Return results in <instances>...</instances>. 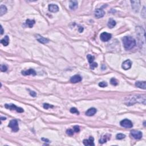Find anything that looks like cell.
I'll return each instance as SVG.
<instances>
[{
    "label": "cell",
    "mask_w": 146,
    "mask_h": 146,
    "mask_svg": "<svg viewBox=\"0 0 146 146\" xmlns=\"http://www.w3.org/2000/svg\"><path fill=\"white\" fill-rule=\"evenodd\" d=\"M146 96L145 95H138L131 96L130 97H127V100H126L127 106H132L136 103H140L146 105Z\"/></svg>",
    "instance_id": "obj_1"
},
{
    "label": "cell",
    "mask_w": 146,
    "mask_h": 146,
    "mask_svg": "<svg viewBox=\"0 0 146 146\" xmlns=\"http://www.w3.org/2000/svg\"><path fill=\"white\" fill-rule=\"evenodd\" d=\"M123 44L126 50H131L136 45L135 39L130 36H125L123 38Z\"/></svg>",
    "instance_id": "obj_2"
},
{
    "label": "cell",
    "mask_w": 146,
    "mask_h": 146,
    "mask_svg": "<svg viewBox=\"0 0 146 146\" xmlns=\"http://www.w3.org/2000/svg\"><path fill=\"white\" fill-rule=\"evenodd\" d=\"M5 107L7 109L10 110H16V111L20 113H22L24 112V109L21 107H18L14 104H10V105L6 104V105H5Z\"/></svg>",
    "instance_id": "obj_3"
},
{
    "label": "cell",
    "mask_w": 146,
    "mask_h": 146,
    "mask_svg": "<svg viewBox=\"0 0 146 146\" xmlns=\"http://www.w3.org/2000/svg\"><path fill=\"white\" fill-rule=\"evenodd\" d=\"M8 126L9 127L12 129V130L13 131L15 132H18L19 131V127H18V122L17 120H12L9 123Z\"/></svg>",
    "instance_id": "obj_4"
},
{
    "label": "cell",
    "mask_w": 146,
    "mask_h": 146,
    "mask_svg": "<svg viewBox=\"0 0 146 146\" xmlns=\"http://www.w3.org/2000/svg\"><path fill=\"white\" fill-rule=\"evenodd\" d=\"M87 58L88 59V61H89V63H90V68L92 70H94L95 67H97L98 66V64L96 62H94V59H95V57H94L93 55L89 54L87 55Z\"/></svg>",
    "instance_id": "obj_5"
},
{
    "label": "cell",
    "mask_w": 146,
    "mask_h": 146,
    "mask_svg": "<svg viewBox=\"0 0 146 146\" xmlns=\"http://www.w3.org/2000/svg\"><path fill=\"white\" fill-rule=\"evenodd\" d=\"M120 124L122 127H123L126 128H131L133 127V124H132V122L130 120L127 119L122 120L120 122Z\"/></svg>",
    "instance_id": "obj_6"
},
{
    "label": "cell",
    "mask_w": 146,
    "mask_h": 146,
    "mask_svg": "<svg viewBox=\"0 0 146 146\" xmlns=\"http://www.w3.org/2000/svg\"><path fill=\"white\" fill-rule=\"evenodd\" d=\"M112 35L111 34L106 33V32H103L100 36V38L103 42H107L111 38Z\"/></svg>",
    "instance_id": "obj_7"
},
{
    "label": "cell",
    "mask_w": 146,
    "mask_h": 146,
    "mask_svg": "<svg viewBox=\"0 0 146 146\" xmlns=\"http://www.w3.org/2000/svg\"><path fill=\"white\" fill-rule=\"evenodd\" d=\"M131 135L135 139H140L143 136L142 132L137 130H132L131 131Z\"/></svg>",
    "instance_id": "obj_8"
},
{
    "label": "cell",
    "mask_w": 146,
    "mask_h": 146,
    "mask_svg": "<svg viewBox=\"0 0 146 146\" xmlns=\"http://www.w3.org/2000/svg\"><path fill=\"white\" fill-rule=\"evenodd\" d=\"M131 3L132 9L134 10L135 12L139 11V9L140 6V1H131Z\"/></svg>",
    "instance_id": "obj_9"
},
{
    "label": "cell",
    "mask_w": 146,
    "mask_h": 146,
    "mask_svg": "<svg viewBox=\"0 0 146 146\" xmlns=\"http://www.w3.org/2000/svg\"><path fill=\"white\" fill-rule=\"evenodd\" d=\"M105 15V12L102 9H97L95 11V16L96 18H102Z\"/></svg>",
    "instance_id": "obj_10"
},
{
    "label": "cell",
    "mask_w": 146,
    "mask_h": 146,
    "mask_svg": "<svg viewBox=\"0 0 146 146\" xmlns=\"http://www.w3.org/2000/svg\"><path fill=\"white\" fill-rule=\"evenodd\" d=\"M131 66L132 62L130 60H129V59H128V60L125 61L123 62L122 67V68L124 70H127L131 67Z\"/></svg>",
    "instance_id": "obj_11"
},
{
    "label": "cell",
    "mask_w": 146,
    "mask_h": 146,
    "mask_svg": "<svg viewBox=\"0 0 146 146\" xmlns=\"http://www.w3.org/2000/svg\"><path fill=\"white\" fill-rule=\"evenodd\" d=\"M94 139L93 138V137L90 136L89 139H85V140H83V144L86 146H94L95 145L94 143Z\"/></svg>",
    "instance_id": "obj_12"
},
{
    "label": "cell",
    "mask_w": 146,
    "mask_h": 146,
    "mask_svg": "<svg viewBox=\"0 0 146 146\" xmlns=\"http://www.w3.org/2000/svg\"><path fill=\"white\" fill-rule=\"evenodd\" d=\"M36 39L39 42L41 43V44H48V43L49 42V40H48V39L47 38H44V36H40V35H36Z\"/></svg>",
    "instance_id": "obj_13"
},
{
    "label": "cell",
    "mask_w": 146,
    "mask_h": 146,
    "mask_svg": "<svg viewBox=\"0 0 146 146\" xmlns=\"http://www.w3.org/2000/svg\"><path fill=\"white\" fill-rule=\"evenodd\" d=\"M22 74L23 75H36V72L35 71V70L34 69H30L28 70H24L22 71Z\"/></svg>",
    "instance_id": "obj_14"
},
{
    "label": "cell",
    "mask_w": 146,
    "mask_h": 146,
    "mask_svg": "<svg viewBox=\"0 0 146 146\" xmlns=\"http://www.w3.org/2000/svg\"><path fill=\"white\" fill-rule=\"evenodd\" d=\"M82 78L80 75H75L74 76L72 77L70 79V82L73 83H78V82H81L82 81Z\"/></svg>",
    "instance_id": "obj_15"
},
{
    "label": "cell",
    "mask_w": 146,
    "mask_h": 146,
    "mask_svg": "<svg viewBox=\"0 0 146 146\" xmlns=\"http://www.w3.org/2000/svg\"><path fill=\"white\" fill-rule=\"evenodd\" d=\"M49 10L50 12H53V13H56V12H58L59 8L55 4H50L49 5Z\"/></svg>",
    "instance_id": "obj_16"
},
{
    "label": "cell",
    "mask_w": 146,
    "mask_h": 146,
    "mask_svg": "<svg viewBox=\"0 0 146 146\" xmlns=\"http://www.w3.org/2000/svg\"><path fill=\"white\" fill-rule=\"evenodd\" d=\"M135 86L138 88L144 89V90L146 89V83L145 81H137L135 83Z\"/></svg>",
    "instance_id": "obj_17"
},
{
    "label": "cell",
    "mask_w": 146,
    "mask_h": 146,
    "mask_svg": "<svg viewBox=\"0 0 146 146\" xmlns=\"http://www.w3.org/2000/svg\"><path fill=\"white\" fill-rule=\"evenodd\" d=\"M96 113H97V109L95 108H91L86 112V115L89 117H91V116L94 115Z\"/></svg>",
    "instance_id": "obj_18"
},
{
    "label": "cell",
    "mask_w": 146,
    "mask_h": 146,
    "mask_svg": "<svg viewBox=\"0 0 146 146\" xmlns=\"http://www.w3.org/2000/svg\"><path fill=\"white\" fill-rule=\"evenodd\" d=\"M78 1H70L69 7L71 10H75L78 8Z\"/></svg>",
    "instance_id": "obj_19"
},
{
    "label": "cell",
    "mask_w": 146,
    "mask_h": 146,
    "mask_svg": "<svg viewBox=\"0 0 146 146\" xmlns=\"http://www.w3.org/2000/svg\"><path fill=\"white\" fill-rule=\"evenodd\" d=\"M1 43L5 46H7L9 44V38L8 36H6L3 39L1 40Z\"/></svg>",
    "instance_id": "obj_20"
},
{
    "label": "cell",
    "mask_w": 146,
    "mask_h": 146,
    "mask_svg": "<svg viewBox=\"0 0 146 146\" xmlns=\"http://www.w3.org/2000/svg\"><path fill=\"white\" fill-rule=\"evenodd\" d=\"M110 135H106L105 136H103V137L99 140V143L101 144H103V143H106L107 140H109L110 139Z\"/></svg>",
    "instance_id": "obj_21"
},
{
    "label": "cell",
    "mask_w": 146,
    "mask_h": 146,
    "mask_svg": "<svg viewBox=\"0 0 146 146\" xmlns=\"http://www.w3.org/2000/svg\"><path fill=\"white\" fill-rule=\"evenodd\" d=\"M117 23H116V21L115 20H114L113 18H110L109 20V22H108L107 24V26L110 29H112L116 25Z\"/></svg>",
    "instance_id": "obj_22"
},
{
    "label": "cell",
    "mask_w": 146,
    "mask_h": 146,
    "mask_svg": "<svg viewBox=\"0 0 146 146\" xmlns=\"http://www.w3.org/2000/svg\"><path fill=\"white\" fill-rule=\"evenodd\" d=\"M7 12V8L5 5H1L0 6V16H2Z\"/></svg>",
    "instance_id": "obj_23"
},
{
    "label": "cell",
    "mask_w": 146,
    "mask_h": 146,
    "mask_svg": "<svg viewBox=\"0 0 146 146\" xmlns=\"http://www.w3.org/2000/svg\"><path fill=\"white\" fill-rule=\"evenodd\" d=\"M35 21L34 20H29V19H28V20L26 21V24L27 26L30 28H32L33 27L34 25L35 24Z\"/></svg>",
    "instance_id": "obj_24"
},
{
    "label": "cell",
    "mask_w": 146,
    "mask_h": 146,
    "mask_svg": "<svg viewBox=\"0 0 146 146\" xmlns=\"http://www.w3.org/2000/svg\"><path fill=\"white\" fill-rule=\"evenodd\" d=\"M117 139L118 140H122V139L125 138L126 135L123 134H118L117 135Z\"/></svg>",
    "instance_id": "obj_25"
},
{
    "label": "cell",
    "mask_w": 146,
    "mask_h": 146,
    "mask_svg": "<svg viewBox=\"0 0 146 146\" xmlns=\"http://www.w3.org/2000/svg\"><path fill=\"white\" fill-rule=\"evenodd\" d=\"M70 113L72 114H76L77 115L79 114V112L78 111V110L75 107H73L70 109Z\"/></svg>",
    "instance_id": "obj_26"
},
{
    "label": "cell",
    "mask_w": 146,
    "mask_h": 146,
    "mask_svg": "<svg viewBox=\"0 0 146 146\" xmlns=\"http://www.w3.org/2000/svg\"><path fill=\"white\" fill-rule=\"evenodd\" d=\"M110 82H111V84L113 85V86H117V85H118V82L117 79H116L115 78H114L111 79Z\"/></svg>",
    "instance_id": "obj_27"
},
{
    "label": "cell",
    "mask_w": 146,
    "mask_h": 146,
    "mask_svg": "<svg viewBox=\"0 0 146 146\" xmlns=\"http://www.w3.org/2000/svg\"><path fill=\"white\" fill-rule=\"evenodd\" d=\"M74 131L72 129H68L66 131V134L69 136H72V135H74Z\"/></svg>",
    "instance_id": "obj_28"
},
{
    "label": "cell",
    "mask_w": 146,
    "mask_h": 146,
    "mask_svg": "<svg viewBox=\"0 0 146 146\" xmlns=\"http://www.w3.org/2000/svg\"><path fill=\"white\" fill-rule=\"evenodd\" d=\"M99 86L101 87H106L107 86V83L106 82H101L99 83Z\"/></svg>",
    "instance_id": "obj_29"
},
{
    "label": "cell",
    "mask_w": 146,
    "mask_h": 146,
    "mask_svg": "<svg viewBox=\"0 0 146 146\" xmlns=\"http://www.w3.org/2000/svg\"><path fill=\"white\" fill-rule=\"evenodd\" d=\"M0 70L2 72H5V71H7L8 68L5 65H1V68H0Z\"/></svg>",
    "instance_id": "obj_30"
},
{
    "label": "cell",
    "mask_w": 146,
    "mask_h": 146,
    "mask_svg": "<svg viewBox=\"0 0 146 146\" xmlns=\"http://www.w3.org/2000/svg\"><path fill=\"white\" fill-rule=\"evenodd\" d=\"M53 107V106H52V105H49V104L48 103H45L44 104V108L45 109H49V108H52Z\"/></svg>",
    "instance_id": "obj_31"
},
{
    "label": "cell",
    "mask_w": 146,
    "mask_h": 146,
    "mask_svg": "<svg viewBox=\"0 0 146 146\" xmlns=\"http://www.w3.org/2000/svg\"><path fill=\"white\" fill-rule=\"evenodd\" d=\"M74 128V131L75 132H78L80 131V129H79V127L78 126H75L73 127Z\"/></svg>",
    "instance_id": "obj_32"
},
{
    "label": "cell",
    "mask_w": 146,
    "mask_h": 146,
    "mask_svg": "<svg viewBox=\"0 0 146 146\" xmlns=\"http://www.w3.org/2000/svg\"><path fill=\"white\" fill-rule=\"evenodd\" d=\"M30 94L31 96L33 97H36V92L33 91H30Z\"/></svg>",
    "instance_id": "obj_33"
},
{
    "label": "cell",
    "mask_w": 146,
    "mask_h": 146,
    "mask_svg": "<svg viewBox=\"0 0 146 146\" xmlns=\"http://www.w3.org/2000/svg\"><path fill=\"white\" fill-rule=\"evenodd\" d=\"M42 140L45 142H47V143H49L50 141L48 140V139H45V138H42Z\"/></svg>",
    "instance_id": "obj_34"
},
{
    "label": "cell",
    "mask_w": 146,
    "mask_h": 146,
    "mask_svg": "<svg viewBox=\"0 0 146 146\" xmlns=\"http://www.w3.org/2000/svg\"><path fill=\"white\" fill-rule=\"evenodd\" d=\"M1 34L2 35V34H3V33H4V29H3V28H2V25H1Z\"/></svg>",
    "instance_id": "obj_35"
},
{
    "label": "cell",
    "mask_w": 146,
    "mask_h": 146,
    "mask_svg": "<svg viewBox=\"0 0 146 146\" xmlns=\"http://www.w3.org/2000/svg\"><path fill=\"white\" fill-rule=\"evenodd\" d=\"M6 118H4V117H1V121H2V120H6Z\"/></svg>",
    "instance_id": "obj_36"
}]
</instances>
